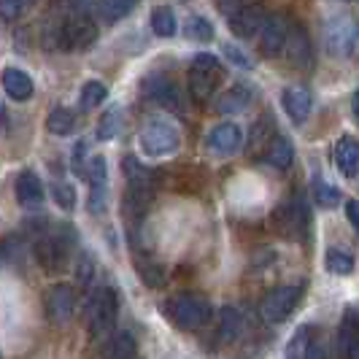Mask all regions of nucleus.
Returning a JSON list of instances; mask_svg holds the SVG:
<instances>
[{"label":"nucleus","mask_w":359,"mask_h":359,"mask_svg":"<svg viewBox=\"0 0 359 359\" xmlns=\"http://www.w3.org/2000/svg\"><path fill=\"white\" fill-rule=\"evenodd\" d=\"M162 313L176 324L179 330H200L211 322V303L203 297V294H195V292H181L176 297H170L165 306H162Z\"/></svg>","instance_id":"1"},{"label":"nucleus","mask_w":359,"mask_h":359,"mask_svg":"<svg viewBox=\"0 0 359 359\" xmlns=\"http://www.w3.org/2000/svg\"><path fill=\"white\" fill-rule=\"evenodd\" d=\"M138 144L146 157H170L181 146V133L168 116H149L141 127Z\"/></svg>","instance_id":"2"},{"label":"nucleus","mask_w":359,"mask_h":359,"mask_svg":"<svg viewBox=\"0 0 359 359\" xmlns=\"http://www.w3.org/2000/svg\"><path fill=\"white\" fill-rule=\"evenodd\" d=\"M116 313H119V297L111 287L95 289L84 306V316L90 324V332L95 338H103L106 332L114 330L116 324Z\"/></svg>","instance_id":"3"},{"label":"nucleus","mask_w":359,"mask_h":359,"mask_svg":"<svg viewBox=\"0 0 359 359\" xmlns=\"http://www.w3.org/2000/svg\"><path fill=\"white\" fill-rule=\"evenodd\" d=\"M359 43V19L335 14L324 22V49L330 57H348Z\"/></svg>","instance_id":"4"},{"label":"nucleus","mask_w":359,"mask_h":359,"mask_svg":"<svg viewBox=\"0 0 359 359\" xmlns=\"http://www.w3.org/2000/svg\"><path fill=\"white\" fill-rule=\"evenodd\" d=\"M273 224H276V233L287 241H303L308 230V208L300 198L289 200L284 205L276 208L273 214Z\"/></svg>","instance_id":"5"},{"label":"nucleus","mask_w":359,"mask_h":359,"mask_svg":"<svg viewBox=\"0 0 359 359\" xmlns=\"http://www.w3.org/2000/svg\"><path fill=\"white\" fill-rule=\"evenodd\" d=\"M300 294H303V287H300V284H297V287H294V284H287V287L270 289L268 294H265V300H262V306H259L262 319L268 324L284 322L289 313L297 308Z\"/></svg>","instance_id":"6"},{"label":"nucleus","mask_w":359,"mask_h":359,"mask_svg":"<svg viewBox=\"0 0 359 359\" xmlns=\"http://www.w3.org/2000/svg\"><path fill=\"white\" fill-rule=\"evenodd\" d=\"M97 41V25L92 17L76 14L62 19V52H84Z\"/></svg>","instance_id":"7"},{"label":"nucleus","mask_w":359,"mask_h":359,"mask_svg":"<svg viewBox=\"0 0 359 359\" xmlns=\"http://www.w3.org/2000/svg\"><path fill=\"white\" fill-rule=\"evenodd\" d=\"M144 95L165 111H173V114L184 111V97H181L179 84L170 76H160V73L149 76L144 81Z\"/></svg>","instance_id":"8"},{"label":"nucleus","mask_w":359,"mask_h":359,"mask_svg":"<svg viewBox=\"0 0 359 359\" xmlns=\"http://www.w3.org/2000/svg\"><path fill=\"white\" fill-rule=\"evenodd\" d=\"M43 311H46V319L52 324H68L76 313V292L68 284L49 287L46 297H43Z\"/></svg>","instance_id":"9"},{"label":"nucleus","mask_w":359,"mask_h":359,"mask_svg":"<svg viewBox=\"0 0 359 359\" xmlns=\"http://www.w3.org/2000/svg\"><path fill=\"white\" fill-rule=\"evenodd\" d=\"M84 179L90 181V214H103L106 211V203H108V165L106 157H92L90 168H87V176Z\"/></svg>","instance_id":"10"},{"label":"nucleus","mask_w":359,"mask_h":359,"mask_svg":"<svg viewBox=\"0 0 359 359\" xmlns=\"http://www.w3.org/2000/svg\"><path fill=\"white\" fill-rule=\"evenodd\" d=\"M36 257L41 268L49 273H60L68 265V243L60 235H41L36 241Z\"/></svg>","instance_id":"11"},{"label":"nucleus","mask_w":359,"mask_h":359,"mask_svg":"<svg viewBox=\"0 0 359 359\" xmlns=\"http://www.w3.org/2000/svg\"><path fill=\"white\" fill-rule=\"evenodd\" d=\"M287 57L289 62L300 71H308L313 65V43H311V36L303 25H292L287 36Z\"/></svg>","instance_id":"12"},{"label":"nucleus","mask_w":359,"mask_h":359,"mask_svg":"<svg viewBox=\"0 0 359 359\" xmlns=\"http://www.w3.org/2000/svg\"><path fill=\"white\" fill-rule=\"evenodd\" d=\"M287 36H289V27H287V19L281 14H268L262 30H259V49L265 57H278L284 52L287 46Z\"/></svg>","instance_id":"13"},{"label":"nucleus","mask_w":359,"mask_h":359,"mask_svg":"<svg viewBox=\"0 0 359 359\" xmlns=\"http://www.w3.org/2000/svg\"><path fill=\"white\" fill-rule=\"evenodd\" d=\"M265 19H268V14L262 6H241L233 17L227 19V25L238 38H254L259 36Z\"/></svg>","instance_id":"14"},{"label":"nucleus","mask_w":359,"mask_h":359,"mask_svg":"<svg viewBox=\"0 0 359 359\" xmlns=\"http://www.w3.org/2000/svg\"><path fill=\"white\" fill-rule=\"evenodd\" d=\"M208 146L214 149L216 154H222V157L235 154V151L243 146V130L235 125V122H224V125H219L211 130Z\"/></svg>","instance_id":"15"},{"label":"nucleus","mask_w":359,"mask_h":359,"mask_svg":"<svg viewBox=\"0 0 359 359\" xmlns=\"http://www.w3.org/2000/svg\"><path fill=\"white\" fill-rule=\"evenodd\" d=\"M281 103L287 108L289 119L294 122V125H303L308 116H311V108H313V97H311V92L306 87H287L284 95H281Z\"/></svg>","instance_id":"16"},{"label":"nucleus","mask_w":359,"mask_h":359,"mask_svg":"<svg viewBox=\"0 0 359 359\" xmlns=\"http://www.w3.org/2000/svg\"><path fill=\"white\" fill-rule=\"evenodd\" d=\"M252 100H254V90L249 84L238 81V84H233L230 90H224L216 97V111L219 114H241V111H246V108L252 106Z\"/></svg>","instance_id":"17"},{"label":"nucleus","mask_w":359,"mask_h":359,"mask_svg":"<svg viewBox=\"0 0 359 359\" xmlns=\"http://www.w3.org/2000/svg\"><path fill=\"white\" fill-rule=\"evenodd\" d=\"M0 84H3L6 95H8L11 100H17V103L30 100V97H33V92H36L33 79H30L25 71H19V68H6V71L0 73Z\"/></svg>","instance_id":"18"},{"label":"nucleus","mask_w":359,"mask_h":359,"mask_svg":"<svg viewBox=\"0 0 359 359\" xmlns=\"http://www.w3.org/2000/svg\"><path fill=\"white\" fill-rule=\"evenodd\" d=\"M17 200L22 208H38L43 198H46V192H43V184L38 179L33 170H22L17 179Z\"/></svg>","instance_id":"19"},{"label":"nucleus","mask_w":359,"mask_h":359,"mask_svg":"<svg viewBox=\"0 0 359 359\" xmlns=\"http://www.w3.org/2000/svg\"><path fill=\"white\" fill-rule=\"evenodd\" d=\"M332 157H335V165H338V170H341L346 179H354L359 173V141L357 138L343 135L341 141L335 144Z\"/></svg>","instance_id":"20"},{"label":"nucleus","mask_w":359,"mask_h":359,"mask_svg":"<svg viewBox=\"0 0 359 359\" xmlns=\"http://www.w3.org/2000/svg\"><path fill=\"white\" fill-rule=\"evenodd\" d=\"M276 138H278L276 135V122L270 116H259L257 125L252 127V133H249V144H246L249 157H259L262 151H268Z\"/></svg>","instance_id":"21"},{"label":"nucleus","mask_w":359,"mask_h":359,"mask_svg":"<svg viewBox=\"0 0 359 359\" xmlns=\"http://www.w3.org/2000/svg\"><path fill=\"white\" fill-rule=\"evenodd\" d=\"M133 8H135L133 0H97V3H92L90 14L92 19L103 22V25H114V22H119L122 17H127Z\"/></svg>","instance_id":"22"},{"label":"nucleus","mask_w":359,"mask_h":359,"mask_svg":"<svg viewBox=\"0 0 359 359\" xmlns=\"http://www.w3.org/2000/svg\"><path fill=\"white\" fill-rule=\"evenodd\" d=\"M122 165H125L127 189H135V192H154V176H151V170H146L135 157H125Z\"/></svg>","instance_id":"23"},{"label":"nucleus","mask_w":359,"mask_h":359,"mask_svg":"<svg viewBox=\"0 0 359 359\" xmlns=\"http://www.w3.org/2000/svg\"><path fill=\"white\" fill-rule=\"evenodd\" d=\"M243 332V316L235 306H224L219 311V341L233 343Z\"/></svg>","instance_id":"24"},{"label":"nucleus","mask_w":359,"mask_h":359,"mask_svg":"<svg viewBox=\"0 0 359 359\" xmlns=\"http://www.w3.org/2000/svg\"><path fill=\"white\" fill-rule=\"evenodd\" d=\"M135 354H138V346L130 332H116L103 346V359H135Z\"/></svg>","instance_id":"25"},{"label":"nucleus","mask_w":359,"mask_h":359,"mask_svg":"<svg viewBox=\"0 0 359 359\" xmlns=\"http://www.w3.org/2000/svg\"><path fill=\"white\" fill-rule=\"evenodd\" d=\"M151 30H154V36L160 38L176 36V30H179L176 11L170 6H154V11H151Z\"/></svg>","instance_id":"26"},{"label":"nucleus","mask_w":359,"mask_h":359,"mask_svg":"<svg viewBox=\"0 0 359 359\" xmlns=\"http://www.w3.org/2000/svg\"><path fill=\"white\" fill-rule=\"evenodd\" d=\"M46 130L52 133V135H71L73 130H76V116H73V111L62 106H54L49 111V116H46Z\"/></svg>","instance_id":"27"},{"label":"nucleus","mask_w":359,"mask_h":359,"mask_svg":"<svg viewBox=\"0 0 359 359\" xmlns=\"http://www.w3.org/2000/svg\"><path fill=\"white\" fill-rule=\"evenodd\" d=\"M216 84H219V76H211V73H200V71H189V92L198 103H205L211 95H214Z\"/></svg>","instance_id":"28"},{"label":"nucleus","mask_w":359,"mask_h":359,"mask_svg":"<svg viewBox=\"0 0 359 359\" xmlns=\"http://www.w3.org/2000/svg\"><path fill=\"white\" fill-rule=\"evenodd\" d=\"M119 130H122V108L114 106L108 108L106 114L100 116V122H97V141H111V138H116L119 135Z\"/></svg>","instance_id":"29"},{"label":"nucleus","mask_w":359,"mask_h":359,"mask_svg":"<svg viewBox=\"0 0 359 359\" xmlns=\"http://www.w3.org/2000/svg\"><path fill=\"white\" fill-rule=\"evenodd\" d=\"M292 160H294V149H292V144H289V138H276L273 141V146L268 149V162L273 165V168H278V170H287L289 165H292Z\"/></svg>","instance_id":"30"},{"label":"nucleus","mask_w":359,"mask_h":359,"mask_svg":"<svg viewBox=\"0 0 359 359\" xmlns=\"http://www.w3.org/2000/svg\"><path fill=\"white\" fill-rule=\"evenodd\" d=\"M311 189H313V200H316L322 208H332V205H338V200H341V192H338L335 187H330V184L322 179V173H313Z\"/></svg>","instance_id":"31"},{"label":"nucleus","mask_w":359,"mask_h":359,"mask_svg":"<svg viewBox=\"0 0 359 359\" xmlns=\"http://www.w3.org/2000/svg\"><path fill=\"white\" fill-rule=\"evenodd\" d=\"M108 87L97 79H90L84 87H81V108L92 111V108H100V103H106Z\"/></svg>","instance_id":"32"},{"label":"nucleus","mask_w":359,"mask_h":359,"mask_svg":"<svg viewBox=\"0 0 359 359\" xmlns=\"http://www.w3.org/2000/svg\"><path fill=\"white\" fill-rule=\"evenodd\" d=\"M184 36L192 38V41H211L214 38V25L205 17H200V14H192V17H187Z\"/></svg>","instance_id":"33"},{"label":"nucleus","mask_w":359,"mask_h":359,"mask_svg":"<svg viewBox=\"0 0 359 359\" xmlns=\"http://www.w3.org/2000/svg\"><path fill=\"white\" fill-rule=\"evenodd\" d=\"M327 270L335 276H348L354 270V257L343 249H327Z\"/></svg>","instance_id":"34"},{"label":"nucleus","mask_w":359,"mask_h":359,"mask_svg":"<svg viewBox=\"0 0 359 359\" xmlns=\"http://www.w3.org/2000/svg\"><path fill=\"white\" fill-rule=\"evenodd\" d=\"M135 268H138V276L144 278L149 287L157 289V287L165 284V270H162L154 259H138V265H135Z\"/></svg>","instance_id":"35"},{"label":"nucleus","mask_w":359,"mask_h":359,"mask_svg":"<svg viewBox=\"0 0 359 359\" xmlns=\"http://www.w3.org/2000/svg\"><path fill=\"white\" fill-rule=\"evenodd\" d=\"M192 71H200V73H211V76H219L222 79V62L216 60L214 54L208 52H200L195 60H192Z\"/></svg>","instance_id":"36"},{"label":"nucleus","mask_w":359,"mask_h":359,"mask_svg":"<svg viewBox=\"0 0 359 359\" xmlns=\"http://www.w3.org/2000/svg\"><path fill=\"white\" fill-rule=\"evenodd\" d=\"M52 192H54V203H57L62 211H73V203H76V198H73L71 184H65V181H54Z\"/></svg>","instance_id":"37"},{"label":"nucleus","mask_w":359,"mask_h":359,"mask_svg":"<svg viewBox=\"0 0 359 359\" xmlns=\"http://www.w3.org/2000/svg\"><path fill=\"white\" fill-rule=\"evenodd\" d=\"M308 327H300L297 332H294V338L289 341L287 346V357L284 359H303V351H306V343H308Z\"/></svg>","instance_id":"38"},{"label":"nucleus","mask_w":359,"mask_h":359,"mask_svg":"<svg viewBox=\"0 0 359 359\" xmlns=\"http://www.w3.org/2000/svg\"><path fill=\"white\" fill-rule=\"evenodd\" d=\"M222 52H224V57L230 60V65H238V68H243V71H252V68H254L252 60L241 52L235 43H224V46H222Z\"/></svg>","instance_id":"39"},{"label":"nucleus","mask_w":359,"mask_h":359,"mask_svg":"<svg viewBox=\"0 0 359 359\" xmlns=\"http://www.w3.org/2000/svg\"><path fill=\"white\" fill-rule=\"evenodd\" d=\"M303 359H327V343L316 335H311L306 343V351H303Z\"/></svg>","instance_id":"40"},{"label":"nucleus","mask_w":359,"mask_h":359,"mask_svg":"<svg viewBox=\"0 0 359 359\" xmlns=\"http://www.w3.org/2000/svg\"><path fill=\"white\" fill-rule=\"evenodd\" d=\"M87 168H90V162H87V144L79 141V144L73 146V170L87 176Z\"/></svg>","instance_id":"41"},{"label":"nucleus","mask_w":359,"mask_h":359,"mask_svg":"<svg viewBox=\"0 0 359 359\" xmlns=\"http://www.w3.org/2000/svg\"><path fill=\"white\" fill-rule=\"evenodd\" d=\"M22 11H25V3H19V0H0V19L14 22Z\"/></svg>","instance_id":"42"},{"label":"nucleus","mask_w":359,"mask_h":359,"mask_svg":"<svg viewBox=\"0 0 359 359\" xmlns=\"http://www.w3.org/2000/svg\"><path fill=\"white\" fill-rule=\"evenodd\" d=\"M346 216H348L351 227L359 233V200H348V203H346Z\"/></svg>","instance_id":"43"},{"label":"nucleus","mask_w":359,"mask_h":359,"mask_svg":"<svg viewBox=\"0 0 359 359\" xmlns=\"http://www.w3.org/2000/svg\"><path fill=\"white\" fill-rule=\"evenodd\" d=\"M346 359H359V335H357V341L351 343V348H348V354H346Z\"/></svg>","instance_id":"44"},{"label":"nucleus","mask_w":359,"mask_h":359,"mask_svg":"<svg viewBox=\"0 0 359 359\" xmlns=\"http://www.w3.org/2000/svg\"><path fill=\"white\" fill-rule=\"evenodd\" d=\"M351 114H354V119L359 122V90L354 92V97H351Z\"/></svg>","instance_id":"45"}]
</instances>
